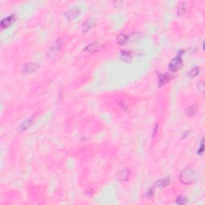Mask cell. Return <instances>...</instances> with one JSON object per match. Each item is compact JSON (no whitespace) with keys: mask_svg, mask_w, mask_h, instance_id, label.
Listing matches in <instances>:
<instances>
[{"mask_svg":"<svg viewBox=\"0 0 205 205\" xmlns=\"http://www.w3.org/2000/svg\"><path fill=\"white\" fill-rule=\"evenodd\" d=\"M198 88H199V91H200L203 93V91H204V84H203V81H201L200 83H199Z\"/></svg>","mask_w":205,"mask_h":205,"instance_id":"cell-19","label":"cell"},{"mask_svg":"<svg viewBox=\"0 0 205 205\" xmlns=\"http://www.w3.org/2000/svg\"><path fill=\"white\" fill-rule=\"evenodd\" d=\"M128 40V37L126 34H120L117 37V43L120 45H125Z\"/></svg>","mask_w":205,"mask_h":205,"instance_id":"cell-14","label":"cell"},{"mask_svg":"<svg viewBox=\"0 0 205 205\" xmlns=\"http://www.w3.org/2000/svg\"><path fill=\"white\" fill-rule=\"evenodd\" d=\"M196 173L191 167H186L181 171L180 175V180L183 184L191 185L196 181Z\"/></svg>","mask_w":205,"mask_h":205,"instance_id":"cell-1","label":"cell"},{"mask_svg":"<svg viewBox=\"0 0 205 205\" xmlns=\"http://www.w3.org/2000/svg\"><path fill=\"white\" fill-rule=\"evenodd\" d=\"M94 25H95V22H94V20H92V19H89V20L87 21V22L85 23V24L84 25V30L87 31H88V30H90L91 27H94Z\"/></svg>","mask_w":205,"mask_h":205,"instance_id":"cell-15","label":"cell"},{"mask_svg":"<svg viewBox=\"0 0 205 205\" xmlns=\"http://www.w3.org/2000/svg\"><path fill=\"white\" fill-rule=\"evenodd\" d=\"M60 48H61V43H59V42H58V41H56L54 45H52L49 50V53L51 54V56H54V55H55L60 51Z\"/></svg>","mask_w":205,"mask_h":205,"instance_id":"cell-9","label":"cell"},{"mask_svg":"<svg viewBox=\"0 0 205 205\" xmlns=\"http://www.w3.org/2000/svg\"><path fill=\"white\" fill-rule=\"evenodd\" d=\"M203 152V140H202V141H201V144H200V150L198 151V155L200 154H202Z\"/></svg>","mask_w":205,"mask_h":205,"instance_id":"cell-20","label":"cell"},{"mask_svg":"<svg viewBox=\"0 0 205 205\" xmlns=\"http://www.w3.org/2000/svg\"><path fill=\"white\" fill-rule=\"evenodd\" d=\"M15 21V15H12L8 16L7 18H3V19L1 21L0 25H1V27H2V28H7V27H10Z\"/></svg>","mask_w":205,"mask_h":205,"instance_id":"cell-7","label":"cell"},{"mask_svg":"<svg viewBox=\"0 0 205 205\" xmlns=\"http://www.w3.org/2000/svg\"><path fill=\"white\" fill-rule=\"evenodd\" d=\"M101 48H102L101 43H98V42H95V43L88 44V45L84 48V51L87 52V53H95V52L99 51Z\"/></svg>","mask_w":205,"mask_h":205,"instance_id":"cell-5","label":"cell"},{"mask_svg":"<svg viewBox=\"0 0 205 205\" xmlns=\"http://www.w3.org/2000/svg\"><path fill=\"white\" fill-rule=\"evenodd\" d=\"M170 183H171L170 178H169V177H164V178H162L160 179V180H159L157 181V183H156V185H157V187L163 188V187H167V186H168V185L170 184Z\"/></svg>","mask_w":205,"mask_h":205,"instance_id":"cell-11","label":"cell"},{"mask_svg":"<svg viewBox=\"0 0 205 205\" xmlns=\"http://www.w3.org/2000/svg\"><path fill=\"white\" fill-rule=\"evenodd\" d=\"M196 108L195 106H192L191 107H189V108L187 109V114L189 115V116H192V115H195V114H196Z\"/></svg>","mask_w":205,"mask_h":205,"instance_id":"cell-17","label":"cell"},{"mask_svg":"<svg viewBox=\"0 0 205 205\" xmlns=\"http://www.w3.org/2000/svg\"><path fill=\"white\" fill-rule=\"evenodd\" d=\"M171 79V77L167 74H160V77H159V86L160 87H162L164 84H166L167 83H168L170 81V79Z\"/></svg>","mask_w":205,"mask_h":205,"instance_id":"cell-10","label":"cell"},{"mask_svg":"<svg viewBox=\"0 0 205 205\" xmlns=\"http://www.w3.org/2000/svg\"><path fill=\"white\" fill-rule=\"evenodd\" d=\"M80 13H81V11H80L79 7H74L68 9L64 13V16L66 17V18H68V20H73L75 18H77L80 15Z\"/></svg>","mask_w":205,"mask_h":205,"instance_id":"cell-3","label":"cell"},{"mask_svg":"<svg viewBox=\"0 0 205 205\" xmlns=\"http://www.w3.org/2000/svg\"><path fill=\"white\" fill-rule=\"evenodd\" d=\"M155 195V188L154 187H151L150 189L148 190V192L147 193V197L149 199L152 198Z\"/></svg>","mask_w":205,"mask_h":205,"instance_id":"cell-18","label":"cell"},{"mask_svg":"<svg viewBox=\"0 0 205 205\" xmlns=\"http://www.w3.org/2000/svg\"><path fill=\"white\" fill-rule=\"evenodd\" d=\"M187 202V197H185V196H178L176 201V203H177V204H185Z\"/></svg>","mask_w":205,"mask_h":205,"instance_id":"cell-16","label":"cell"},{"mask_svg":"<svg viewBox=\"0 0 205 205\" xmlns=\"http://www.w3.org/2000/svg\"><path fill=\"white\" fill-rule=\"evenodd\" d=\"M120 56H121L122 60L125 61V62H128L132 58V53L130 51L123 50V51H121V53H120Z\"/></svg>","mask_w":205,"mask_h":205,"instance_id":"cell-12","label":"cell"},{"mask_svg":"<svg viewBox=\"0 0 205 205\" xmlns=\"http://www.w3.org/2000/svg\"><path fill=\"white\" fill-rule=\"evenodd\" d=\"M32 124H33V119H32V118L27 119V120H26L25 121H23V123H22V124L19 126V127H18V128H19V131H26V130H27V129L29 128L31 126Z\"/></svg>","mask_w":205,"mask_h":205,"instance_id":"cell-8","label":"cell"},{"mask_svg":"<svg viewBox=\"0 0 205 205\" xmlns=\"http://www.w3.org/2000/svg\"><path fill=\"white\" fill-rule=\"evenodd\" d=\"M116 177H117V179L121 181L128 180L129 177H130V171H129L127 168L122 169L121 171H120L118 172Z\"/></svg>","mask_w":205,"mask_h":205,"instance_id":"cell-6","label":"cell"},{"mask_svg":"<svg viewBox=\"0 0 205 205\" xmlns=\"http://www.w3.org/2000/svg\"><path fill=\"white\" fill-rule=\"evenodd\" d=\"M200 72V67H194L193 68H192L191 70L188 71L187 73V75L189 78H195L196 76H197L199 74Z\"/></svg>","mask_w":205,"mask_h":205,"instance_id":"cell-13","label":"cell"},{"mask_svg":"<svg viewBox=\"0 0 205 205\" xmlns=\"http://www.w3.org/2000/svg\"><path fill=\"white\" fill-rule=\"evenodd\" d=\"M182 63H183L182 58H181V55H180L178 56L175 57V58L170 62V63H169L168 65V69L171 71L175 72V71H178L179 69L180 68V67L182 66Z\"/></svg>","mask_w":205,"mask_h":205,"instance_id":"cell-2","label":"cell"},{"mask_svg":"<svg viewBox=\"0 0 205 205\" xmlns=\"http://www.w3.org/2000/svg\"><path fill=\"white\" fill-rule=\"evenodd\" d=\"M39 68V65L35 63H27L23 67V72L24 74H31L32 72L36 71Z\"/></svg>","mask_w":205,"mask_h":205,"instance_id":"cell-4","label":"cell"}]
</instances>
